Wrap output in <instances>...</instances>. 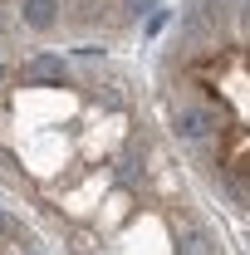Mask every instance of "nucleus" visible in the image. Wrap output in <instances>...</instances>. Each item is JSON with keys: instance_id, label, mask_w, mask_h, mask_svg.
Listing matches in <instances>:
<instances>
[{"instance_id": "nucleus-1", "label": "nucleus", "mask_w": 250, "mask_h": 255, "mask_svg": "<svg viewBox=\"0 0 250 255\" xmlns=\"http://www.w3.org/2000/svg\"><path fill=\"white\" fill-rule=\"evenodd\" d=\"M172 123H177V132H182L187 142H206V137L216 132V108H211V103H196V98H182L177 113H172Z\"/></svg>"}, {"instance_id": "nucleus-2", "label": "nucleus", "mask_w": 250, "mask_h": 255, "mask_svg": "<svg viewBox=\"0 0 250 255\" xmlns=\"http://www.w3.org/2000/svg\"><path fill=\"white\" fill-rule=\"evenodd\" d=\"M59 10L64 0H20V20H25V30H54L59 25Z\"/></svg>"}, {"instance_id": "nucleus-3", "label": "nucleus", "mask_w": 250, "mask_h": 255, "mask_svg": "<svg viewBox=\"0 0 250 255\" xmlns=\"http://www.w3.org/2000/svg\"><path fill=\"white\" fill-rule=\"evenodd\" d=\"M25 84H64V59L59 54H34L25 69H20Z\"/></svg>"}, {"instance_id": "nucleus-4", "label": "nucleus", "mask_w": 250, "mask_h": 255, "mask_svg": "<svg viewBox=\"0 0 250 255\" xmlns=\"http://www.w3.org/2000/svg\"><path fill=\"white\" fill-rule=\"evenodd\" d=\"M182 255H216V246H211V231L201 221H187L182 226V246H177Z\"/></svg>"}, {"instance_id": "nucleus-5", "label": "nucleus", "mask_w": 250, "mask_h": 255, "mask_svg": "<svg viewBox=\"0 0 250 255\" xmlns=\"http://www.w3.org/2000/svg\"><path fill=\"white\" fill-rule=\"evenodd\" d=\"M137 172H142V157H137V142H132L127 157L118 162V177H123V182H137Z\"/></svg>"}, {"instance_id": "nucleus-6", "label": "nucleus", "mask_w": 250, "mask_h": 255, "mask_svg": "<svg viewBox=\"0 0 250 255\" xmlns=\"http://www.w3.org/2000/svg\"><path fill=\"white\" fill-rule=\"evenodd\" d=\"M157 0H127V10H132V15H142V10H152Z\"/></svg>"}, {"instance_id": "nucleus-7", "label": "nucleus", "mask_w": 250, "mask_h": 255, "mask_svg": "<svg viewBox=\"0 0 250 255\" xmlns=\"http://www.w3.org/2000/svg\"><path fill=\"white\" fill-rule=\"evenodd\" d=\"M5 236H15V221H10V216L0 211V241H5Z\"/></svg>"}]
</instances>
